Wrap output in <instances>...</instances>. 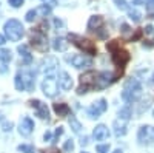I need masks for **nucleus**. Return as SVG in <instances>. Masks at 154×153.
<instances>
[{"label":"nucleus","instance_id":"f257e3e1","mask_svg":"<svg viewBox=\"0 0 154 153\" xmlns=\"http://www.w3.org/2000/svg\"><path fill=\"white\" fill-rule=\"evenodd\" d=\"M106 49L111 53V59H112V62H114V65L119 68V71H123L125 65H126V63L130 62V59H131L130 53L120 46V42H119V40H111V42H108V43H106Z\"/></svg>","mask_w":154,"mask_h":153},{"label":"nucleus","instance_id":"f03ea898","mask_svg":"<svg viewBox=\"0 0 154 153\" xmlns=\"http://www.w3.org/2000/svg\"><path fill=\"white\" fill-rule=\"evenodd\" d=\"M46 22H42L38 27H35L32 30V36H31V46H34V49L40 51V53H46L49 45H48V39H46Z\"/></svg>","mask_w":154,"mask_h":153},{"label":"nucleus","instance_id":"7ed1b4c3","mask_svg":"<svg viewBox=\"0 0 154 153\" xmlns=\"http://www.w3.org/2000/svg\"><path fill=\"white\" fill-rule=\"evenodd\" d=\"M3 31H5V37H6V39H9L11 42L20 40L22 37H23V34H25L23 25H22L17 19H9V20L5 23Z\"/></svg>","mask_w":154,"mask_h":153},{"label":"nucleus","instance_id":"20e7f679","mask_svg":"<svg viewBox=\"0 0 154 153\" xmlns=\"http://www.w3.org/2000/svg\"><path fill=\"white\" fill-rule=\"evenodd\" d=\"M97 81H99V73L96 71H86L80 76V85L77 88V94H85L89 90H97Z\"/></svg>","mask_w":154,"mask_h":153},{"label":"nucleus","instance_id":"39448f33","mask_svg":"<svg viewBox=\"0 0 154 153\" xmlns=\"http://www.w3.org/2000/svg\"><path fill=\"white\" fill-rule=\"evenodd\" d=\"M68 40H71L72 45H75L79 49H82L83 53H86L88 56H96L97 54V46L91 42L85 39V37L79 36V34H69L68 36Z\"/></svg>","mask_w":154,"mask_h":153},{"label":"nucleus","instance_id":"423d86ee","mask_svg":"<svg viewBox=\"0 0 154 153\" xmlns=\"http://www.w3.org/2000/svg\"><path fill=\"white\" fill-rule=\"evenodd\" d=\"M142 91V85H140L136 79H128L125 87H123V91H122V99L128 104H131L137 99V96Z\"/></svg>","mask_w":154,"mask_h":153},{"label":"nucleus","instance_id":"0eeeda50","mask_svg":"<svg viewBox=\"0 0 154 153\" xmlns=\"http://www.w3.org/2000/svg\"><path fill=\"white\" fill-rule=\"evenodd\" d=\"M103 30H105V22H103V17L102 16H93L91 19H89L88 31L96 33L97 37H100V39H106V33Z\"/></svg>","mask_w":154,"mask_h":153},{"label":"nucleus","instance_id":"6e6552de","mask_svg":"<svg viewBox=\"0 0 154 153\" xmlns=\"http://www.w3.org/2000/svg\"><path fill=\"white\" fill-rule=\"evenodd\" d=\"M42 91L46 97H54L59 93V85H57V79L53 74H48L42 82Z\"/></svg>","mask_w":154,"mask_h":153},{"label":"nucleus","instance_id":"1a4fd4ad","mask_svg":"<svg viewBox=\"0 0 154 153\" xmlns=\"http://www.w3.org/2000/svg\"><path fill=\"white\" fill-rule=\"evenodd\" d=\"M137 139H139V144H142V145H148V144L154 142V127L152 125H142L139 129Z\"/></svg>","mask_w":154,"mask_h":153},{"label":"nucleus","instance_id":"9d476101","mask_svg":"<svg viewBox=\"0 0 154 153\" xmlns=\"http://www.w3.org/2000/svg\"><path fill=\"white\" fill-rule=\"evenodd\" d=\"M108 108V104L105 99H99L97 102H94V104L88 108V116L91 119H97L102 113H105Z\"/></svg>","mask_w":154,"mask_h":153},{"label":"nucleus","instance_id":"9b49d317","mask_svg":"<svg viewBox=\"0 0 154 153\" xmlns=\"http://www.w3.org/2000/svg\"><path fill=\"white\" fill-rule=\"evenodd\" d=\"M29 105L37 110V116L40 118V119H48V118H49V110H48V107H46L45 104H42L38 99H31V100H29Z\"/></svg>","mask_w":154,"mask_h":153},{"label":"nucleus","instance_id":"f8f14e48","mask_svg":"<svg viewBox=\"0 0 154 153\" xmlns=\"http://www.w3.org/2000/svg\"><path fill=\"white\" fill-rule=\"evenodd\" d=\"M34 132V121L28 116H25L22 121H20V125H19V133L22 136H29L31 133Z\"/></svg>","mask_w":154,"mask_h":153},{"label":"nucleus","instance_id":"ddd939ff","mask_svg":"<svg viewBox=\"0 0 154 153\" xmlns=\"http://www.w3.org/2000/svg\"><path fill=\"white\" fill-rule=\"evenodd\" d=\"M68 62L72 63V67L75 68H83V67H91V60L80 56V54H75L72 57H68Z\"/></svg>","mask_w":154,"mask_h":153},{"label":"nucleus","instance_id":"4468645a","mask_svg":"<svg viewBox=\"0 0 154 153\" xmlns=\"http://www.w3.org/2000/svg\"><path fill=\"white\" fill-rule=\"evenodd\" d=\"M93 136H94L96 141H105V139H108V136H109L108 127L103 125V124H99L93 132Z\"/></svg>","mask_w":154,"mask_h":153},{"label":"nucleus","instance_id":"2eb2a0df","mask_svg":"<svg viewBox=\"0 0 154 153\" xmlns=\"http://www.w3.org/2000/svg\"><path fill=\"white\" fill-rule=\"evenodd\" d=\"M59 85L63 88L65 91H68V90H71L72 88V79H71V76L66 73V71H60V74H59Z\"/></svg>","mask_w":154,"mask_h":153},{"label":"nucleus","instance_id":"dca6fc26","mask_svg":"<svg viewBox=\"0 0 154 153\" xmlns=\"http://www.w3.org/2000/svg\"><path fill=\"white\" fill-rule=\"evenodd\" d=\"M54 111L59 118H65V116H69L71 113V108L68 107V104H65V102H57V104L53 105Z\"/></svg>","mask_w":154,"mask_h":153},{"label":"nucleus","instance_id":"f3484780","mask_svg":"<svg viewBox=\"0 0 154 153\" xmlns=\"http://www.w3.org/2000/svg\"><path fill=\"white\" fill-rule=\"evenodd\" d=\"M22 78H23V82H25V87H26L28 91H32L34 90V73L31 71H25V73H20Z\"/></svg>","mask_w":154,"mask_h":153},{"label":"nucleus","instance_id":"a211bd4d","mask_svg":"<svg viewBox=\"0 0 154 153\" xmlns=\"http://www.w3.org/2000/svg\"><path fill=\"white\" fill-rule=\"evenodd\" d=\"M69 46V42H66V39H63V37H56L53 40V48L56 51H66Z\"/></svg>","mask_w":154,"mask_h":153},{"label":"nucleus","instance_id":"6ab92c4d","mask_svg":"<svg viewBox=\"0 0 154 153\" xmlns=\"http://www.w3.org/2000/svg\"><path fill=\"white\" fill-rule=\"evenodd\" d=\"M114 135L116 136H123L126 135V124L123 119H117L114 122Z\"/></svg>","mask_w":154,"mask_h":153},{"label":"nucleus","instance_id":"aec40b11","mask_svg":"<svg viewBox=\"0 0 154 153\" xmlns=\"http://www.w3.org/2000/svg\"><path fill=\"white\" fill-rule=\"evenodd\" d=\"M12 59V53L6 48H0V62L2 63H8Z\"/></svg>","mask_w":154,"mask_h":153},{"label":"nucleus","instance_id":"412c9836","mask_svg":"<svg viewBox=\"0 0 154 153\" xmlns=\"http://www.w3.org/2000/svg\"><path fill=\"white\" fill-rule=\"evenodd\" d=\"M14 84H16V88H17L19 91H25V90H26V87H25V82H23V78H22V74H20V73L16 74Z\"/></svg>","mask_w":154,"mask_h":153},{"label":"nucleus","instance_id":"4be33fe9","mask_svg":"<svg viewBox=\"0 0 154 153\" xmlns=\"http://www.w3.org/2000/svg\"><path fill=\"white\" fill-rule=\"evenodd\" d=\"M69 125H71V129H72V132L74 133H80V130H82V124L77 121L72 114H71V118H69Z\"/></svg>","mask_w":154,"mask_h":153},{"label":"nucleus","instance_id":"5701e85b","mask_svg":"<svg viewBox=\"0 0 154 153\" xmlns=\"http://www.w3.org/2000/svg\"><path fill=\"white\" fill-rule=\"evenodd\" d=\"M131 108L130 107H123L120 111H119V116H120V119H123V121H128V119H130L131 118Z\"/></svg>","mask_w":154,"mask_h":153},{"label":"nucleus","instance_id":"b1692460","mask_svg":"<svg viewBox=\"0 0 154 153\" xmlns=\"http://www.w3.org/2000/svg\"><path fill=\"white\" fill-rule=\"evenodd\" d=\"M17 148H19V151H22V153H35L34 147H32V145H28V144H22V145H19Z\"/></svg>","mask_w":154,"mask_h":153},{"label":"nucleus","instance_id":"393cba45","mask_svg":"<svg viewBox=\"0 0 154 153\" xmlns=\"http://www.w3.org/2000/svg\"><path fill=\"white\" fill-rule=\"evenodd\" d=\"M35 11H37V14H42L43 17H46V16L49 14V12H51V8H49V6H46V5H42V6H38Z\"/></svg>","mask_w":154,"mask_h":153},{"label":"nucleus","instance_id":"a878e982","mask_svg":"<svg viewBox=\"0 0 154 153\" xmlns=\"http://www.w3.org/2000/svg\"><path fill=\"white\" fill-rule=\"evenodd\" d=\"M130 11V17L134 20V22H140V19H142V14H140L139 11H136V9H128Z\"/></svg>","mask_w":154,"mask_h":153},{"label":"nucleus","instance_id":"bb28decb","mask_svg":"<svg viewBox=\"0 0 154 153\" xmlns=\"http://www.w3.org/2000/svg\"><path fill=\"white\" fill-rule=\"evenodd\" d=\"M37 17V11L35 9H31L26 12V16H25V19H26V22H34V19Z\"/></svg>","mask_w":154,"mask_h":153},{"label":"nucleus","instance_id":"cd10ccee","mask_svg":"<svg viewBox=\"0 0 154 153\" xmlns=\"http://www.w3.org/2000/svg\"><path fill=\"white\" fill-rule=\"evenodd\" d=\"M96 148H97L99 153H108L109 151V144H99Z\"/></svg>","mask_w":154,"mask_h":153},{"label":"nucleus","instance_id":"c85d7f7f","mask_svg":"<svg viewBox=\"0 0 154 153\" xmlns=\"http://www.w3.org/2000/svg\"><path fill=\"white\" fill-rule=\"evenodd\" d=\"M142 34H143V31H142V30H136V33H134V34L130 37V40H131V42H136V40H139L140 37H142Z\"/></svg>","mask_w":154,"mask_h":153},{"label":"nucleus","instance_id":"c756f323","mask_svg":"<svg viewBox=\"0 0 154 153\" xmlns=\"http://www.w3.org/2000/svg\"><path fill=\"white\" fill-rule=\"evenodd\" d=\"M23 2H25V0H8V3H9L12 8H20V6L23 5Z\"/></svg>","mask_w":154,"mask_h":153},{"label":"nucleus","instance_id":"7c9ffc66","mask_svg":"<svg viewBox=\"0 0 154 153\" xmlns=\"http://www.w3.org/2000/svg\"><path fill=\"white\" fill-rule=\"evenodd\" d=\"M63 150H65V151H72V150H74V142L71 141V139L63 144Z\"/></svg>","mask_w":154,"mask_h":153},{"label":"nucleus","instance_id":"2f4dec72","mask_svg":"<svg viewBox=\"0 0 154 153\" xmlns=\"http://www.w3.org/2000/svg\"><path fill=\"white\" fill-rule=\"evenodd\" d=\"M114 2H116V5H117L120 9H128V5H126L125 0H114Z\"/></svg>","mask_w":154,"mask_h":153},{"label":"nucleus","instance_id":"473e14b6","mask_svg":"<svg viewBox=\"0 0 154 153\" xmlns=\"http://www.w3.org/2000/svg\"><path fill=\"white\" fill-rule=\"evenodd\" d=\"M2 130H3V132H11V130H12V122H3Z\"/></svg>","mask_w":154,"mask_h":153},{"label":"nucleus","instance_id":"72a5a7b5","mask_svg":"<svg viewBox=\"0 0 154 153\" xmlns=\"http://www.w3.org/2000/svg\"><path fill=\"white\" fill-rule=\"evenodd\" d=\"M42 2H43L45 5H48L49 8H54V6H57V0H42Z\"/></svg>","mask_w":154,"mask_h":153},{"label":"nucleus","instance_id":"f704fd0d","mask_svg":"<svg viewBox=\"0 0 154 153\" xmlns=\"http://www.w3.org/2000/svg\"><path fill=\"white\" fill-rule=\"evenodd\" d=\"M63 135V127H57V129H56V132H54V138L57 139L59 136H62Z\"/></svg>","mask_w":154,"mask_h":153},{"label":"nucleus","instance_id":"c9c22d12","mask_svg":"<svg viewBox=\"0 0 154 153\" xmlns=\"http://www.w3.org/2000/svg\"><path fill=\"white\" fill-rule=\"evenodd\" d=\"M43 139H45V141H51V139H53V135H51V132H46V133L43 135Z\"/></svg>","mask_w":154,"mask_h":153},{"label":"nucleus","instance_id":"e433bc0d","mask_svg":"<svg viewBox=\"0 0 154 153\" xmlns=\"http://www.w3.org/2000/svg\"><path fill=\"white\" fill-rule=\"evenodd\" d=\"M40 153H59L57 148H48V150H42Z\"/></svg>","mask_w":154,"mask_h":153},{"label":"nucleus","instance_id":"4c0bfd02","mask_svg":"<svg viewBox=\"0 0 154 153\" xmlns=\"http://www.w3.org/2000/svg\"><path fill=\"white\" fill-rule=\"evenodd\" d=\"M146 8L151 11L152 8H154V0H148V3H146Z\"/></svg>","mask_w":154,"mask_h":153},{"label":"nucleus","instance_id":"58836bf2","mask_svg":"<svg viewBox=\"0 0 154 153\" xmlns=\"http://www.w3.org/2000/svg\"><path fill=\"white\" fill-rule=\"evenodd\" d=\"M6 71H8V67L5 65V63H2V65H0V73L3 74V73H6Z\"/></svg>","mask_w":154,"mask_h":153},{"label":"nucleus","instance_id":"ea45409f","mask_svg":"<svg viewBox=\"0 0 154 153\" xmlns=\"http://www.w3.org/2000/svg\"><path fill=\"white\" fill-rule=\"evenodd\" d=\"M88 141H89V139H88L86 136H83V138L80 139V144H82V145H88Z\"/></svg>","mask_w":154,"mask_h":153},{"label":"nucleus","instance_id":"a19ab883","mask_svg":"<svg viewBox=\"0 0 154 153\" xmlns=\"http://www.w3.org/2000/svg\"><path fill=\"white\" fill-rule=\"evenodd\" d=\"M5 42H6V37H5V36H2V34H0V46H2V45H3Z\"/></svg>","mask_w":154,"mask_h":153},{"label":"nucleus","instance_id":"79ce46f5","mask_svg":"<svg viewBox=\"0 0 154 153\" xmlns=\"http://www.w3.org/2000/svg\"><path fill=\"white\" fill-rule=\"evenodd\" d=\"M2 116H3V114H2V113H0V121H2V119H3V118H2Z\"/></svg>","mask_w":154,"mask_h":153},{"label":"nucleus","instance_id":"37998d69","mask_svg":"<svg viewBox=\"0 0 154 153\" xmlns=\"http://www.w3.org/2000/svg\"><path fill=\"white\" fill-rule=\"evenodd\" d=\"M82 153H88V151H82Z\"/></svg>","mask_w":154,"mask_h":153}]
</instances>
